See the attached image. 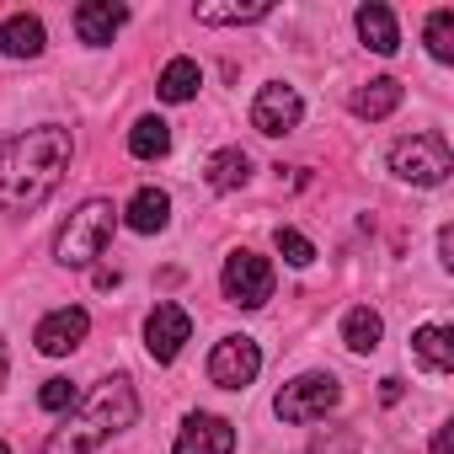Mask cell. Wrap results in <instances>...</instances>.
<instances>
[{
  "instance_id": "603a6c76",
  "label": "cell",
  "mask_w": 454,
  "mask_h": 454,
  "mask_svg": "<svg viewBox=\"0 0 454 454\" xmlns=\"http://www.w3.org/2000/svg\"><path fill=\"white\" fill-rule=\"evenodd\" d=\"M422 43H427V54H433L438 65H449V59H454V6H438V12L427 17Z\"/></svg>"
},
{
  "instance_id": "8fae6325",
  "label": "cell",
  "mask_w": 454,
  "mask_h": 454,
  "mask_svg": "<svg viewBox=\"0 0 454 454\" xmlns=\"http://www.w3.org/2000/svg\"><path fill=\"white\" fill-rule=\"evenodd\" d=\"M171 454H236V427L214 417V411H192L171 443Z\"/></svg>"
},
{
  "instance_id": "3957f363",
  "label": "cell",
  "mask_w": 454,
  "mask_h": 454,
  "mask_svg": "<svg viewBox=\"0 0 454 454\" xmlns=\"http://www.w3.org/2000/svg\"><path fill=\"white\" fill-rule=\"evenodd\" d=\"M113 231H118V208H113L107 198H86V203L59 224V236H54V257H59L65 268H91V262L107 252Z\"/></svg>"
},
{
  "instance_id": "7c38bea8",
  "label": "cell",
  "mask_w": 454,
  "mask_h": 454,
  "mask_svg": "<svg viewBox=\"0 0 454 454\" xmlns=\"http://www.w3.org/2000/svg\"><path fill=\"white\" fill-rule=\"evenodd\" d=\"M123 22H129V6H118V0H86V6H75V33L91 49H107Z\"/></svg>"
},
{
  "instance_id": "2e32d148",
  "label": "cell",
  "mask_w": 454,
  "mask_h": 454,
  "mask_svg": "<svg viewBox=\"0 0 454 454\" xmlns=\"http://www.w3.org/2000/svg\"><path fill=\"white\" fill-rule=\"evenodd\" d=\"M395 107H401V81H395V75H380V81H369L364 91H353V113L369 118V123L390 118Z\"/></svg>"
},
{
  "instance_id": "ba28073f",
  "label": "cell",
  "mask_w": 454,
  "mask_h": 454,
  "mask_svg": "<svg viewBox=\"0 0 454 454\" xmlns=\"http://www.w3.org/2000/svg\"><path fill=\"white\" fill-rule=\"evenodd\" d=\"M300 118H305V102H300V91H294V86H284V81H268V86L257 91V102H252V129H257V134H268V139L294 134V129H300Z\"/></svg>"
},
{
  "instance_id": "f546056e",
  "label": "cell",
  "mask_w": 454,
  "mask_h": 454,
  "mask_svg": "<svg viewBox=\"0 0 454 454\" xmlns=\"http://www.w3.org/2000/svg\"><path fill=\"white\" fill-rule=\"evenodd\" d=\"M0 454H12V449H6V438H0Z\"/></svg>"
},
{
  "instance_id": "52a82bcc",
  "label": "cell",
  "mask_w": 454,
  "mask_h": 454,
  "mask_svg": "<svg viewBox=\"0 0 454 454\" xmlns=\"http://www.w3.org/2000/svg\"><path fill=\"white\" fill-rule=\"evenodd\" d=\"M257 374H262V348H257L252 337H224V342H214V353H208V380H214L219 390H247Z\"/></svg>"
},
{
  "instance_id": "44dd1931",
  "label": "cell",
  "mask_w": 454,
  "mask_h": 454,
  "mask_svg": "<svg viewBox=\"0 0 454 454\" xmlns=\"http://www.w3.org/2000/svg\"><path fill=\"white\" fill-rule=\"evenodd\" d=\"M192 17L203 22V27H247V22H268L273 17V6H214V0H203V6H192Z\"/></svg>"
},
{
  "instance_id": "9c48e42d",
  "label": "cell",
  "mask_w": 454,
  "mask_h": 454,
  "mask_svg": "<svg viewBox=\"0 0 454 454\" xmlns=\"http://www.w3.org/2000/svg\"><path fill=\"white\" fill-rule=\"evenodd\" d=\"M86 332H91V316H86L81 305H59V310H49V316L38 321L33 342H38L43 358H65V353H75V348L86 342Z\"/></svg>"
},
{
  "instance_id": "7402d4cb",
  "label": "cell",
  "mask_w": 454,
  "mask_h": 454,
  "mask_svg": "<svg viewBox=\"0 0 454 454\" xmlns=\"http://www.w3.org/2000/svg\"><path fill=\"white\" fill-rule=\"evenodd\" d=\"M198 86H203L198 59H171V65L160 70V102H192Z\"/></svg>"
},
{
  "instance_id": "5b68a950",
  "label": "cell",
  "mask_w": 454,
  "mask_h": 454,
  "mask_svg": "<svg viewBox=\"0 0 454 454\" xmlns=\"http://www.w3.org/2000/svg\"><path fill=\"white\" fill-rule=\"evenodd\" d=\"M219 289L241 310H262L273 300V262L257 252H231L224 257V273H219Z\"/></svg>"
},
{
  "instance_id": "8992f818",
  "label": "cell",
  "mask_w": 454,
  "mask_h": 454,
  "mask_svg": "<svg viewBox=\"0 0 454 454\" xmlns=\"http://www.w3.org/2000/svg\"><path fill=\"white\" fill-rule=\"evenodd\" d=\"M337 401H342V385H337V374H300V380H289L284 390H278V401H273V411L284 417V422H316V417H326V411H337Z\"/></svg>"
},
{
  "instance_id": "4fadbf2b",
  "label": "cell",
  "mask_w": 454,
  "mask_h": 454,
  "mask_svg": "<svg viewBox=\"0 0 454 454\" xmlns=\"http://www.w3.org/2000/svg\"><path fill=\"white\" fill-rule=\"evenodd\" d=\"M123 224H129V231H139V236H160L166 224H171V198L160 187H139L129 198V208H123Z\"/></svg>"
},
{
  "instance_id": "83f0119b",
  "label": "cell",
  "mask_w": 454,
  "mask_h": 454,
  "mask_svg": "<svg viewBox=\"0 0 454 454\" xmlns=\"http://www.w3.org/2000/svg\"><path fill=\"white\" fill-rule=\"evenodd\" d=\"M380 401H385V406H395V401H401V380H395V374H385V380H380Z\"/></svg>"
},
{
  "instance_id": "484cf974",
  "label": "cell",
  "mask_w": 454,
  "mask_h": 454,
  "mask_svg": "<svg viewBox=\"0 0 454 454\" xmlns=\"http://www.w3.org/2000/svg\"><path fill=\"white\" fill-rule=\"evenodd\" d=\"M438 262H443V268H454V231H449V224L438 231Z\"/></svg>"
},
{
  "instance_id": "e0dca14e",
  "label": "cell",
  "mask_w": 454,
  "mask_h": 454,
  "mask_svg": "<svg viewBox=\"0 0 454 454\" xmlns=\"http://www.w3.org/2000/svg\"><path fill=\"white\" fill-rule=\"evenodd\" d=\"M411 353L422 358V369L449 374V369H454V332H449V326H417Z\"/></svg>"
},
{
  "instance_id": "9a60e30c",
  "label": "cell",
  "mask_w": 454,
  "mask_h": 454,
  "mask_svg": "<svg viewBox=\"0 0 454 454\" xmlns=\"http://www.w3.org/2000/svg\"><path fill=\"white\" fill-rule=\"evenodd\" d=\"M358 38H364V49H374V54H395L401 49V27H395V12L390 6H380V0H369V6H358Z\"/></svg>"
},
{
  "instance_id": "30bf717a",
  "label": "cell",
  "mask_w": 454,
  "mask_h": 454,
  "mask_svg": "<svg viewBox=\"0 0 454 454\" xmlns=\"http://www.w3.org/2000/svg\"><path fill=\"white\" fill-rule=\"evenodd\" d=\"M192 337V316L182 310V305H155L150 316H145V348H150V358L155 364H171L176 353H182V342Z\"/></svg>"
},
{
  "instance_id": "5bb4252c",
  "label": "cell",
  "mask_w": 454,
  "mask_h": 454,
  "mask_svg": "<svg viewBox=\"0 0 454 454\" xmlns=\"http://www.w3.org/2000/svg\"><path fill=\"white\" fill-rule=\"evenodd\" d=\"M43 43H49L43 22H38V17H27V12H17V17L0 22V54H6V59H38V54H43Z\"/></svg>"
},
{
  "instance_id": "4316f807",
  "label": "cell",
  "mask_w": 454,
  "mask_h": 454,
  "mask_svg": "<svg viewBox=\"0 0 454 454\" xmlns=\"http://www.w3.org/2000/svg\"><path fill=\"white\" fill-rule=\"evenodd\" d=\"M433 454H454V422H443V427L433 433Z\"/></svg>"
},
{
  "instance_id": "6da1fadb",
  "label": "cell",
  "mask_w": 454,
  "mask_h": 454,
  "mask_svg": "<svg viewBox=\"0 0 454 454\" xmlns=\"http://www.w3.org/2000/svg\"><path fill=\"white\" fill-rule=\"evenodd\" d=\"M75 155V139L65 123H38L27 134H12L0 145V208L6 214H33L54 198Z\"/></svg>"
},
{
  "instance_id": "ffe728a7",
  "label": "cell",
  "mask_w": 454,
  "mask_h": 454,
  "mask_svg": "<svg viewBox=\"0 0 454 454\" xmlns=\"http://www.w3.org/2000/svg\"><path fill=\"white\" fill-rule=\"evenodd\" d=\"M171 150V123L166 118H139L134 129H129V155H139V160H160Z\"/></svg>"
},
{
  "instance_id": "f1b7e54d",
  "label": "cell",
  "mask_w": 454,
  "mask_h": 454,
  "mask_svg": "<svg viewBox=\"0 0 454 454\" xmlns=\"http://www.w3.org/2000/svg\"><path fill=\"white\" fill-rule=\"evenodd\" d=\"M0 385H6V348H0Z\"/></svg>"
},
{
  "instance_id": "cb8c5ba5",
  "label": "cell",
  "mask_w": 454,
  "mask_h": 454,
  "mask_svg": "<svg viewBox=\"0 0 454 454\" xmlns=\"http://www.w3.org/2000/svg\"><path fill=\"white\" fill-rule=\"evenodd\" d=\"M75 401H81V390L70 380H43V390H38V406L43 411H70Z\"/></svg>"
},
{
  "instance_id": "277c9868",
  "label": "cell",
  "mask_w": 454,
  "mask_h": 454,
  "mask_svg": "<svg viewBox=\"0 0 454 454\" xmlns=\"http://www.w3.org/2000/svg\"><path fill=\"white\" fill-rule=\"evenodd\" d=\"M390 171H395L401 182H411V187H438V182H449L454 155H449L443 134H411V139H395Z\"/></svg>"
},
{
  "instance_id": "7a4b0ae2",
  "label": "cell",
  "mask_w": 454,
  "mask_h": 454,
  "mask_svg": "<svg viewBox=\"0 0 454 454\" xmlns=\"http://www.w3.org/2000/svg\"><path fill=\"white\" fill-rule=\"evenodd\" d=\"M134 417H139L134 380H129V374H107L86 401L70 406V417L49 433L43 454H91V449H102L113 433L134 427Z\"/></svg>"
},
{
  "instance_id": "ac0fdd59",
  "label": "cell",
  "mask_w": 454,
  "mask_h": 454,
  "mask_svg": "<svg viewBox=\"0 0 454 454\" xmlns=\"http://www.w3.org/2000/svg\"><path fill=\"white\" fill-rule=\"evenodd\" d=\"M380 337H385V321H380V310H369V305H353V310L342 316V342H348L353 353H374V348H380Z\"/></svg>"
},
{
  "instance_id": "d6986e66",
  "label": "cell",
  "mask_w": 454,
  "mask_h": 454,
  "mask_svg": "<svg viewBox=\"0 0 454 454\" xmlns=\"http://www.w3.org/2000/svg\"><path fill=\"white\" fill-rule=\"evenodd\" d=\"M252 182V155L247 150H219L214 160H208V187L214 192H236V187H247Z\"/></svg>"
},
{
  "instance_id": "d4e9b609",
  "label": "cell",
  "mask_w": 454,
  "mask_h": 454,
  "mask_svg": "<svg viewBox=\"0 0 454 454\" xmlns=\"http://www.w3.org/2000/svg\"><path fill=\"white\" fill-rule=\"evenodd\" d=\"M278 252H284L289 268H310V262H316V247H310L300 231H278Z\"/></svg>"
}]
</instances>
